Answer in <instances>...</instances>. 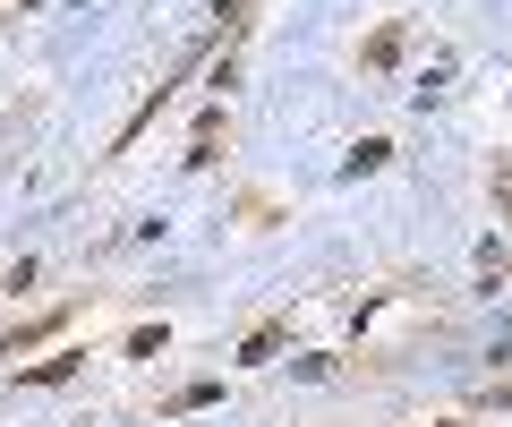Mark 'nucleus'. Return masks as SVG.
<instances>
[{
	"label": "nucleus",
	"instance_id": "f257e3e1",
	"mask_svg": "<svg viewBox=\"0 0 512 427\" xmlns=\"http://www.w3.org/2000/svg\"><path fill=\"white\" fill-rule=\"evenodd\" d=\"M384 154H393V146H384V137H367V146H350V163H342V180H367V171H376Z\"/></svg>",
	"mask_w": 512,
	"mask_h": 427
},
{
	"label": "nucleus",
	"instance_id": "f03ea898",
	"mask_svg": "<svg viewBox=\"0 0 512 427\" xmlns=\"http://www.w3.org/2000/svg\"><path fill=\"white\" fill-rule=\"evenodd\" d=\"M282 351V325H256V334H248V351H239V359H274Z\"/></svg>",
	"mask_w": 512,
	"mask_h": 427
},
{
	"label": "nucleus",
	"instance_id": "7ed1b4c3",
	"mask_svg": "<svg viewBox=\"0 0 512 427\" xmlns=\"http://www.w3.org/2000/svg\"><path fill=\"white\" fill-rule=\"evenodd\" d=\"M504 197H512V171H504Z\"/></svg>",
	"mask_w": 512,
	"mask_h": 427
}]
</instances>
